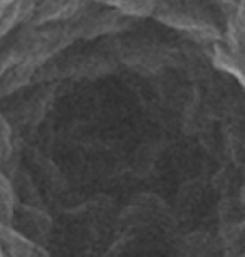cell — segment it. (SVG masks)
Segmentation results:
<instances>
[{
    "mask_svg": "<svg viewBox=\"0 0 245 257\" xmlns=\"http://www.w3.org/2000/svg\"><path fill=\"white\" fill-rule=\"evenodd\" d=\"M0 257H245V0H0Z\"/></svg>",
    "mask_w": 245,
    "mask_h": 257,
    "instance_id": "1",
    "label": "cell"
}]
</instances>
